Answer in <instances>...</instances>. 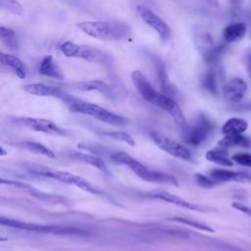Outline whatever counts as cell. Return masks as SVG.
I'll list each match as a JSON object with an SVG mask.
<instances>
[{
    "instance_id": "obj_11",
    "label": "cell",
    "mask_w": 251,
    "mask_h": 251,
    "mask_svg": "<svg viewBox=\"0 0 251 251\" xmlns=\"http://www.w3.org/2000/svg\"><path fill=\"white\" fill-rule=\"evenodd\" d=\"M131 79L139 95L145 101L153 104L159 92L154 89V87L152 86L148 78L145 76V75L141 71H133L131 74Z\"/></svg>"
},
{
    "instance_id": "obj_22",
    "label": "cell",
    "mask_w": 251,
    "mask_h": 251,
    "mask_svg": "<svg viewBox=\"0 0 251 251\" xmlns=\"http://www.w3.org/2000/svg\"><path fill=\"white\" fill-rule=\"evenodd\" d=\"M218 143L222 147H248L250 145V140L241 133L225 135V137H223Z\"/></svg>"
},
{
    "instance_id": "obj_31",
    "label": "cell",
    "mask_w": 251,
    "mask_h": 251,
    "mask_svg": "<svg viewBox=\"0 0 251 251\" xmlns=\"http://www.w3.org/2000/svg\"><path fill=\"white\" fill-rule=\"evenodd\" d=\"M103 135L115 139V140H119V141H123L126 142V144L133 146L135 144L133 138L126 132L125 131H110V132H102Z\"/></svg>"
},
{
    "instance_id": "obj_32",
    "label": "cell",
    "mask_w": 251,
    "mask_h": 251,
    "mask_svg": "<svg viewBox=\"0 0 251 251\" xmlns=\"http://www.w3.org/2000/svg\"><path fill=\"white\" fill-rule=\"evenodd\" d=\"M195 180H196L197 184L203 188H212V187L216 186L218 183V181L213 179L211 176H207L202 174H196Z\"/></svg>"
},
{
    "instance_id": "obj_16",
    "label": "cell",
    "mask_w": 251,
    "mask_h": 251,
    "mask_svg": "<svg viewBox=\"0 0 251 251\" xmlns=\"http://www.w3.org/2000/svg\"><path fill=\"white\" fill-rule=\"evenodd\" d=\"M23 89L29 94L36 95V96H46V97H58L63 99V97L66 95L64 94L59 88L46 85L43 83H29L25 84Z\"/></svg>"
},
{
    "instance_id": "obj_25",
    "label": "cell",
    "mask_w": 251,
    "mask_h": 251,
    "mask_svg": "<svg viewBox=\"0 0 251 251\" xmlns=\"http://www.w3.org/2000/svg\"><path fill=\"white\" fill-rule=\"evenodd\" d=\"M25 191H27L31 196L39 199V200H42V201H45V202H51V203H66V199L62 196H59V195H54V194H50V193H46V192H42V191H39L31 186L28 185V187L25 189Z\"/></svg>"
},
{
    "instance_id": "obj_15",
    "label": "cell",
    "mask_w": 251,
    "mask_h": 251,
    "mask_svg": "<svg viewBox=\"0 0 251 251\" xmlns=\"http://www.w3.org/2000/svg\"><path fill=\"white\" fill-rule=\"evenodd\" d=\"M0 60H1L2 66L11 70L18 77H20L21 79H25L26 77V74H27L26 66L20 58L12 54H7L2 52L0 55Z\"/></svg>"
},
{
    "instance_id": "obj_9",
    "label": "cell",
    "mask_w": 251,
    "mask_h": 251,
    "mask_svg": "<svg viewBox=\"0 0 251 251\" xmlns=\"http://www.w3.org/2000/svg\"><path fill=\"white\" fill-rule=\"evenodd\" d=\"M17 123L32 129L35 131L48 133L52 135H66L67 131L57 126L54 122L43 119V118H30V117H25V118H18Z\"/></svg>"
},
{
    "instance_id": "obj_27",
    "label": "cell",
    "mask_w": 251,
    "mask_h": 251,
    "mask_svg": "<svg viewBox=\"0 0 251 251\" xmlns=\"http://www.w3.org/2000/svg\"><path fill=\"white\" fill-rule=\"evenodd\" d=\"M203 87L208 90L212 94L218 93V79H217V74L214 70H210L206 73V75L203 77L202 81Z\"/></svg>"
},
{
    "instance_id": "obj_29",
    "label": "cell",
    "mask_w": 251,
    "mask_h": 251,
    "mask_svg": "<svg viewBox=\"0 0 251 251\" xmlns=\"http://www.w3.org/2000/svg\"><path fill=\"white\" fill-rule=\"evenodd\" d=\"M169 221H173V222H177L183 225H187L189 226H192L194 228H197L199 230H203V231H208V232H214V229L209 226L208 225L204 224V223H200L197 221H193V220H189V219H185V218H180V217H174V218H169Z\"/></svg>"
},
{
    "instance_id": "obj_10",
    "label": "cell",
    "mask_w": 251,
    "mask_h": 251,
    "mask_svg": "<svg viewBox=\"0 0 251 251\" xmlns=\"http://www.w3.org/2000/svg\"><path fill=\"white\" fill-rule=\"evenodd\" d=\"M136 11L142 21L151 28H153L163 41H166L170 38L171 29L159 16L144 6H137Z\"/></svg>"
},
{
    "instance_id": "obj_17",
    "label": "cell",
    "mask_w": 251,
    "mask_h": 251,
    "mask_svg": "<svg viewBox=\"0 0 251 251\" xmlns=\"http://www.w3.org/2000/svg\"><path fill=\"white\" fill-rule=\"evenodd\" d=\"M38 72L41 75L55 78V79H64V75L57 65L56 61L51 55H46L40 61Z\"/></svg>"
},
{
    "instance_id": "obj_26",
    "label": "cell",
    "mask_w": 251,
    "mask_h": 251,
    "mask_svg": "<svg viewBox=\"0 0 251 251\" xmlns=\"http://www.w3.org/2000/svg\"><path fill=\"white\" fill-rule=\"evenodd\" d=\"M23 146L27 149L30 152H33L35 154H40L49 158H54L55 154L53 153V151L51 149H49L48 147L44 146L43 144L39 143V142H35V141H25L22 143Z\"/></svg>"
},
{
    "instance_id": "obj_5",
    "label": "cell",
    "mask_w": 251,
    "mask_h": 251,
    "mask_svg": "<svg viewBox=\"0 0 251 251\" xmlns=\"http://www.w3.org/2000/svg\"><path fill=\"white\" fill-rule=\"evenodd\" d=\"M60 51L69 58H78L84 61L110 66L113 62L112 57L105 51L85 44H77L73 41H64L59 46Z\"/></svg>"
},
{
    "instance_id": "obj_12",
    "label": "cell",
    "mask_w": 251,
    "mask_h": 251,
    "mask_svg": "<svg viewBox=\"0 0 251 251\" xmlns=\"http://www.w3.org/2000/svg\"><path fill=\"white\" fill-rule=\"evenodd\" d=\"M246 90H247L246 82L239 77H233L229 79L223 86L222 93H223V97L227 102L238 103L242 100Z\"/></svg>"
},
{
    "instance_id": "obj_1",
    "label": "cell",
    "mask_w": 251,
    "mask_h": 251,
    "mask_svg": "<svg viewBox=\"0 0 251 251\" xmlns=\"http://www.w3.org/2000/svg\"><path fill=\"white\" fill-rule=\"evenodd\" d=\"M76 25L85 34L104 41L122 40L131 33L128 25L118 21H84Z\"/></svg>"
},
{
    "instance_id": "obj_21",
    "label": "cell",
    "mask_w": 251,
    "mask_h": 251,
    "mask_svg": "<svg viewBox=\"0 0 251 251\" xmlns=\"http://www.w3.org/2000/svg\"><path fill=\"white\" fill-rule=\"evenodd\" d=\"M75 87L76 89H79L82 91H99L106 95H111V93H112L110 85H108L106 82H104L102 80H98V79L76 82L75 84Z\"/></svg>"
},
{
    "instance_id": "obj_34",
    "label": "cell",
    "mask_w": 251,
    "mask_h": 251,
    "mask_svg": "<svg viewBox=\"0 0 251 251\" xmlns=\"http://www.w3.org/2000/svg\"><path fill=\"white\" fill-rule=\"evenodd\" d=\"M232 207L235 209V210H238L242 213H244L245 215H247L248 217L251 218V208L242 204V203H239V202H233L232 203Z\"/></svg>"
},
{
    "instance_id": "obj_13",
    "label": "cell",
    "mask_w": 251,
    "mask_h": 251,
    "mask_svg": "<svg viewBox=\"0 0 251 251\" xmlns=\"http://www.w3.org/2000/svg\"><path fill=\"white\" fill-rule=\"evenodd\" d=\"M154 199H159L162 201H166L168 203H172L175 204L180 208H184V209H188V210H192V211H197V212H208L211 209L198 205V204H194L191 202H188L176 195L168 193V192H154L150 195H148Z\"/></svg>"
},
{
    "instance_id": "obj_14",
    "label": "cell",
    "mask_w": 251,
    "mask_h": 251,
    "mask_svg": "<svg viewBox=\"0 0 251 251\" xmlns=\"http://www.w3.org/2000/svg\"><path fill=\"white\" fill-rule=\"evenodd\" d=\"M216 181H251V173L234 172L226 169H215L209 173Z\"/></svg>"
},
{
    "instance_id": "obj_23",
    "label": "cell",
    "mask_w": 251,
    "mask_h": 251,
    "mask_svg": "<svg viewBox=\"0 0 251 251\" xmlns=\"http://www.w3.org/2000/svg\"><path fill=\"white\" fill-rule=\"evenodd\" d=\"M206 159L224 167H231L232 161L228 158L227 152L224 149L209 150L206 153Z\"/></svg>"
},
{
    "instance_id": "obj_37",
    "label": "cell",
    "mask_w": 251,
    "mask_h": 251,
    "mask_svg": "<svg viewBox=\"0 0 251 251\" xmlns=\"http://www.w3.org/2000/svg\"><path fill=\"white\" fill-rule=\"evenodd\" d=\"M231 249H232V251H244V250H242V249H239V248H236V247H232Z\"/></svg>"
},
{
    "instance_id": "obj_30",
    "label": "cell",
    "mask_w": 251,
    "mask_h": 251,
    "mask_svg": "<svg viewBox=\"0 0 251 251\" xmlns=\"http://www.w3.org/2000/svg\"><path fill=\"white\" fill-rule=\"evenodd\" d=\"M1 7L17 16H22L24 13L23 6L17 0H1Z\"/></svg>"
},
{
    "instance_id": "obj_18",
    "label": "cell",
    "mask_w": 251,
    "mask_h": 251,
    "mask_svg": "<svg viewBox=\"0 0 251 251\" xmlns=\"http://www.w3.org/2000/svg\"><path fill=\"white\" fill-rule=\"evenodd\" d=\"M247 25L244 23H232L227 25L223 31V38L226 43L240 40L246 33Z\"/></svg>"
},
{
    "instance_id": "obj_19",
    "label": "cell",
    "mask_w": 251,
    "mask_h": 251,
    "mask_svg": "<svg viewBox=\"0 0 251 251\" xmlns=\"http://www.w3.org/2000/svg\"><path fill=\"white\" fill-rule=\"evenodd\" d=\"M70 156L73 159H75V160L81 161L83 163H86V164H88L90 166H93L96 169H98L99 171H101V172H103V173H105L107 175L110 174L106 164L104 163V161L101 158L97 157V156L86 154V153H81V152H72Z\"/></svg>"
},
{
    "instance_id": "obj_35",
    "label": "cell",
    "mask_w": 251,
    "mask_h": 251,
    "mask_svg": "<svg viewBox=\"0 0 251 251\" xmlns=\"http://www.w3.org/2000/svg\"><path fill=\"white\" fill-rule=\"evenodd\" d=\"M246 66H247V70H248V74H249V77L251 79V52L247 55V60H246Z\"/></svg>"
},
{
    "instance_id": "obj_8",
    "label": "cell",
    "mask_w": 251,
    "mask_h": 251,
    "mask_svg": "<svg viewBox=\"0 0 251 251\" xmlns=\"http://www.w3.org/2000/svg\"><path fill=\"white\" fill-rule=\"evenodd\" d=\"M150 137L159 148L166 151L170 155L186 162L194 161V158L191 152L184 145L156 132H151Z\"/></svg>"
},
{
    "instance_id": "obj_36",
    "label": "cell",
    "mask_w": 251,
    "mask_h": 251,
    "mask_svg": "<svg viewBox=\"0 0 251 251\" xmlns=\"http://www.w3.org/2000/svg\"><path fill=\"white\" fill-rule=\"evenodd\" d=\"M0 150H1V152H2V153H1V155H6V151L3 149V147H2V146L0 147Z\"/></svg>"
},
{
    "instance_id": "obj_6",
    "label": "cell",
    "mask_w": 251,
    "mask_h": 251,
    "mask_svg": "<svg viewBox=\"0 0 251 251\" xmlns=\"http://www.w3.org/2000/svg\"><path fill=\"white\" fill-rule=\"evenodd\" d=\"M0 224L4 226H9L17 229L27 230V231H35V232H43V233H52L59 235H77L78 227L68 226H55V225H40L34 223L23 222L20 220L10 219L6 217L0 218Z\"/></svg>"
},
{
    "instance_id": "obj_24",
    "label": "cell",
    "mask_w": 251,
    "mask_h": 251,
    "mask_svg": "<svg viewBox=\"0 0 251 251\" xmlns=\"http://www.w3.org/2000/svg\"><path fill=\"white\" fill-rule=\"evenodd\" d=\"M0 37L2 42L12 51H15L19 47L18 38L16 35V32L5 25H1L0 27Z\"/></svg>"
},
{
    "instance_id": "obj_20",
    "label": "cell",
    "mask_w": 251,
    "mask_h": 251,
    "mask_svg": "<svg viewBox=\"0 0 251 251\" xmlns=\"http://www.w3.org/2000/svg\"><path fill=\"white\" fill-rule=\"evenodd\" d=\"M248 128V123L240 118H230L223 126L222 131L225 135L241 134Z\"/></svg>"
},
{
    "instance_id": "obj_3",
    "label": "cell",
    "mask_w": 251,
    "mask_h": 251,
    "mask_svg": "<svg viewBox=\"0 0 251 251\" xmlns=\"http://www.w3.org/2000/svg\"><path fill=\"white\" fill-rule=\"evenodd\" d=\"M63 100L68 103L69 109L72 112L88 115L90 117H93L101 122H104L112 126H123L126 123V119L123 118L122 116L117 115L113 112H110L107 109L101 106H98L96 104L85 102L68 95H65L63 97Z\"/></svg>"
},
{
    "instance_id": "obj_2",
    "label": "cell",
    "mask_w": 251,
    "mask_h": 251,
    "mask_svg": "<svg viewBox=\"0 0 251 251\" xmlns=\"http://www.w3.org/2000/svg\"><path fill=\"white\" fill-rule=\"evenodd\" d=\"M112 160L119 164H123L127 166L133 173H135L140 178L151 181V182H161V183H167L172 184L175 186L178 185L177 180L174 176L161 173L158 171H154L151 169H148L143 164L129 156L128 154L125 152H114L111 155Z\"/></svg>"
},
{
    "instance_id": "obj_33",
    "label": "cell",
    "mask_w": 251,
    "mask_h": 251,
    "mask_svg": "<svg viewBox=\"0 0 251 251\" xmlns=\"http://www.w3.org/2000/svg\"><path fill=\"white\" fill-rule=\"evenodd\" d=\"M232 161L237 164L251 168V154L248 153H237L232 156Z\"/></svg>"
},
{
    "instance_id": "obj_7",
    "label": "cell",
    "mask_w": 251,
    "mask_h": 251,
    "mask_svg": "<svg viewBox=\"0 0 251 251\" xmlns=\"http://www.w3.org/2000/svg\"><path fill=\"white\" fill-rule=\"evenodd\" d=\"M213 128L212 121L204 114H200L190 125L184 126V141L192 146H199L209 137Z\"/></svg>"
},
{
    "instance_id": "obj_28",
    "label": "cell",
    "mask_w": 251,
    "mask_h": 251,
    "mask_svg": "<svg viewBox=\"0 0 251 251\" xmlns=\"http://www.w3.org/2000/svg\"><path fill=\"white\" fill-rule=\"evenodd\" d=\"M157 70H158V76H159V80H160L162 89L165 91V93H166L167 95H168V94H174L175 91H176V88H175V86L170 82V80H169V78H168V76H167V73H166L164 64H160V65L157 67Z\"/></svg>"
},
{
    "instance_id": "obj_4",
    "label": "cell",
    "mask_w": 251,
    "mask_h": 251,
    "mask_svg": "<svg viewBox=\"0 0 251 251\" xmlns=\"http://www.w3.org/2000/svg\"><path fill=\"white\" fill-rule=\"evenodd\" d=\"M26 169L29 172H31L32 174L42 176L45 177H49V178H53V179L59 180L64 183L75 185L86 192L96 194V195H105L100 190H98L96 187H94L90 182H88L86 179L82 178L79 176H75L74 174L64 172V171H58V170L48 168L45 166H41V165L28 164V165H26Z\"/></svg>"
}]
</instances>
